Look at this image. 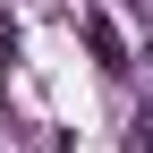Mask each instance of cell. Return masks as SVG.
I'll return each instance as SVG.
<instances>
[{
    "label": "cell",
    "mask_w": 153,
    "mask_h": 153,
    "mask_svg": "<svg viewBox=\"0 0 153 153\" xmlns=\"http://www.w3.org/2000/svg\"><path fill=\"white\" fill-rule=\"evenodd\" d=\"M85 51H94V60H102L111 76H119V68H128V43H119V26H111V17H102V9H94V17H85Z\"/></svg>",
    "instance_id": "1"
},
{
    "label": "cell",
    "mask_w": 153,
    "mask_h": 153,
    "mask_svg": "<svg viewBox=\"0 0 153 153\" xmlns=\"http://www.w3.org/2000/svg\"><path fill=\"white\" fill-rule=\"evenodd\" d=\"M9 60H17V26L0 17V68H9Z\"/></svg>",
    "instance_id": "2"
},
{
    "label": "cell",
    "mask_w": 153,
    "mask_h": 153,
    "mask_svg": "<svg viewBox=\"0 0 153 153\" xmlns=\"http://www.w3.org/2000/svg\"><path fill=\"white\" fill-rule=\"evenodd\" d=\"M119 9H145V0H119Z\"/></svg>",
    "instance_id": "3"
}]
</instances>
